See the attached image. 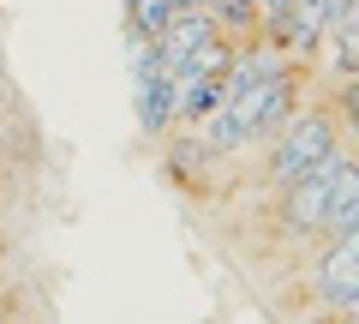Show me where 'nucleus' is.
<instances>
[{
    "instance_id": "1",
    "label": "nucleus",
    "mask_w": 359,
    "mask_h": 324,
    "mask_svg": "<svg viewBox=\"0 0 359 324\" xmlns=\"http://www.w3.org/2000/svg\"><path fill=\"white\" fill-rule=\"evenodd\" d=\"M335 150H341V120H335L330 96H311V103L299 108V115L287 120L276 138L257 144V150L245 156V169H240V198L282 193V186H294L299 174H311L318 162H330Z\"/></svg>"
},
{
    "instance_id": "2",
    "label": "nucleus",
    "mask_w": 359,
    "mask_h": 324,
    "mask_svg": "<svg viewBox=\"0 0 359 324\" xmlns=\"http://www.w3.org/2000/svg\"><path fill=\"white\" fill-rule=\"evenodd\" d=\"M132 115H138V132L144 138H174V72L162 60H144L132 66Z\"/></svg>"
},
{
    "instance_id": "3",
    "label": "nucleus",
    "mask_w": 359,
    "mask_h": 324,
    "mask_svg": "<svg viewBox=\"0 0 359 324\" xmlns=\"http://www.w3.org/2000/svg\"><path fill=\"white\" fill-rule=\"evenodd\" d=\"M216 37H222V30H216V18H210L204 6H198V13H174V18H168V30L156 37V60H162L168 72H180V66L192 60L198 48H210Z\"/></svg>"
},
{
    "instance_id": "4",
    "label": "nucleus",
    "mask_w": 359,
    "mask_h": 324,
    "mask_svg": "<svg viewBox=\"0 0 359 324\" xmlns=\"http://www.w3.org/2000/svg\"><path fill=\"white\" fill-rule=\"evenodd\" d=\"M318 72H335L341 84L359 78V0L347 13H335L330 37H323V48H318Z\"/></svg>"
},
{
    "instance_id": "5",
    "label": "nucleus",
    "mask_w": 359,
    "mask_h": 324,
    "mask_svg": "<svg viewBox=\"0 0 359 324\" xmlns=\"http://www.w3.org/2000/svg\"><path fill=\"white\" fill-rule=\"evenodd\" d=\"M204 13L216 18L222 37H233L245 48V42H257V0H204Z\"/></svg>"
},
{
    "instance_id": "6",
    "label": "nucleus",
    "mask_w": 359,
    "mask_h": 324,
    "mask_svg": "<svg viewBox=\"0 0 359 324\" xmlns=\"http://www.w3.org/2000/svg\"><path fill=\"white\" fill-rule=\"evenodd\" d=\"M168 18H174L168 0H126V30H138V37H162Z\"/></svg>"
},
{
    "instance_id": "7",
    "label": "nucleus",
    "mask_w": 359,
    "mask_h": 324,
    "mask_svg": "<svg viewBox=\"0 0 359 324\" xmlns=\"http://www.w3.org/2000/svg\"><path fill=\"white\" fill-rule=\"evenodd\" d=\"M168 6H174V13H198V6H204V0H168Z\"/></svg>"
}]
</instances>
